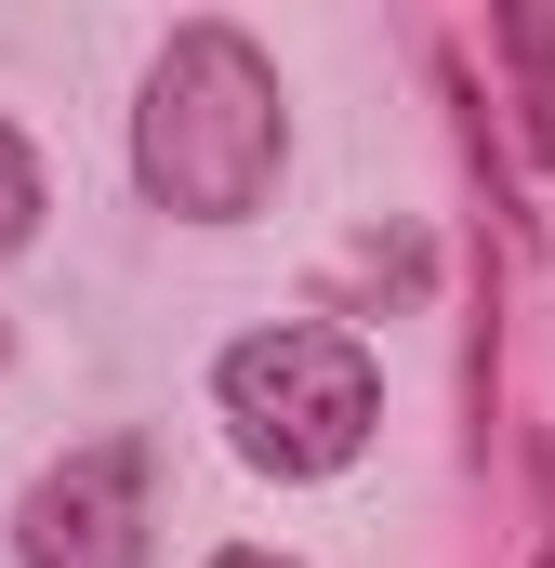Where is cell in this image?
<instances>
[{
    "instance_id": "5b68a950",
    "label": "cell",
    "mask_w": 555,
    "mask_h": 568,
    "mask_svg": "<svg viewBox=\"0 0 555 568\" xmlns=\"http://www.w3.org/2000/svg\"><path fill=\"white\" fill-rule=\"evenodd\" d=\"M27 225H40V159L0 133V252H27Z\"/></svg>"
},
{
    "instance_id": "3957f363",
    "label": "cell",
    "mask_w": 555,
    "mask_h": 568,
    "mask_svg": "<svg viewBox=\"0 0 555 568\" xmlns=\"http://www.w3.org/2000/svg\"><path fill=\"white\" fill-rule=\"evenodd\" d=\"M13 556L27 568H145V436L67 449V463L13 503Z\"/></svg>"
},
{
    "instance_id": "277c9868",
    "label": "cell",
    "mask_w": 555,
    "mask_h": 568,
    "mask_svg": "<svg viewBox=\"0 0 555 568\" xmlns=\"http://www.w3.org/2000/svg\"><path fill=\"white\" fill-rule=\"evenodd\" d=\"M490 53L516 67V145L555 172V13L543 0H503V13H490Z\"/></svg>"
},
{
    "instance_id": "8992f818",
    "label": "cell",
    "mask_w": 555,
    "mask_h": 568,
    "mask_svg": "<svg viewBox=\"0 0 555 568\" xmlns=\"http://www.w3.org/2000/svg\"><path fill=\"white\" fill-rule=\"evenodd\" d=\"M212 568H291V556H265V542H225V556H212Z\"/></svg>"
},
{
    "instance_id": "6da1fadb",
    "label": "cell",
    "mask_w": 555,
    "mask_h": 568,
    "mask_svg": "<svg viewBox=\"0 0 555 568\" xmlns=\"http://www.w3.org/2000/svg\"><path fill=\"white\" fill-rule=\"evenodd\" d=\"M278 159H291V106H278V67L239 27H172V53L145 67L133 106V172L159 212L185 225H252L278 199Z\"/></svg>"
},
{
    "instance_id": "52a82bcc",
    "label": "cell",
    "mask_w": 555,
    "mask_h": 568,
    "mask_svg": "<svg viewBox=\"0 0 555 568\" xmlns=\"http://www.w3.org/2000/svg\"><path fill=\"white\" fill-rule=\"evenodd\" d=\"M0 357H13V331H0Z\"/></svg>"
},
{
    "instance_id": "7a4b0ae2",
    "label": "cell",
    "mask_w": 555,
    "mask_h": 568,
    "mask_svg": "<svg viewBox=\"0 0 555 568\" xmlns=\"http://www.w3.org/2000/svg\"><path fill=\"white\" fill-rule=\"evenodd\" d=\"M212 410L239 436V463H265V476H344V463L371 449L384 384H371L357 331L278 317V331H239V344L212 357Z\"/></svg>"
}]
</instances>
